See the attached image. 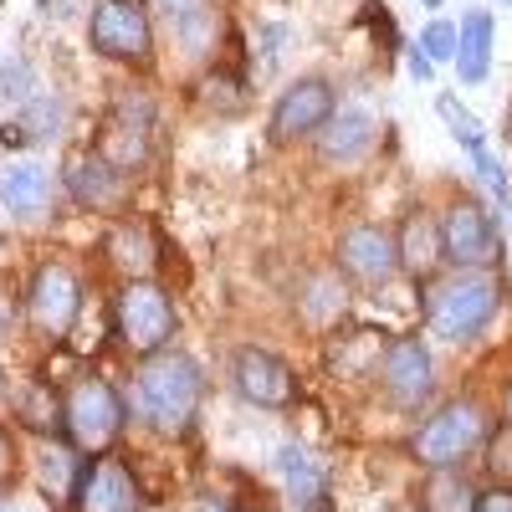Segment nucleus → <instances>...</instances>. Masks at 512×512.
<instances>
[{
    "instance_id": "f257e3e1",
    "label": "nucleus",
    "mask_w": 512,
    "mask_h": 512,
    "mask_svg": "<svg viewBox=\"0 0 512 512\" xmlns=\"http://www.w3.org/2000/svg\"><path fill=\"white\" fill-rule=\"evenodd\" d=\"M200 395H205V379H200L190 354L159 349L139 369V415L164 436L190 431V420L200 415Z\"/></svg>"
},
{
    "instance_id": "f03ea898",
    "label": "nucleus",
    "mask_w": 512,
    "mask_h": 512,
    "mask_svg": "<svg viewBox=\"0 0 512 512\" xmlns=\"http://www.w3.org/2000/svg\"><path fill=\"white\" fill-rule=\"evenodd\" d=\"M497 282L487 272H456L451 282H441L431 292V303H425V328L436 338H451V344H466V338H477L492 313H497Z\"/></svg>"
},
{
    "instance_id": "7ed1b4c3",
    "label": "nucleus",
    "mask_w": 512,
    "mask_h": 512,
    "mask_svg": "<svg viewBox=\"0 0 512 512\" xmlns=\"http://www.w3.org/2000/svg\"><path fill=\"white\" fill-rule=\"evenodd\" d=\"M62 431L77 451H108L123 431V400L108 379L88 374L62 395Z\"/></svg>"
},
{
    "instance_id": "20e7f679",
    "label": "nucleus",
    "mask_w": 512,
    "mask_h": 512,
    "mask_svg": "<svg viewBox=\"0 0 512 512\" xmlns=\"http://www.w3.org/2000/svg\"><path fill=\"white\" fill-rule=\"evenodd\" d=\"M113 323H118L123 344L149 359L175 338V303H169V292L154 287V282H128L113 303Z\"/></svg>"
},
{
    "instance_id": "39448f33",
    "label": "nucleus",
    "mask_w": 512,
    "mask_h": 512,
    "mask_svg": "<svg viewBox=\"0 0 512 512\" xmlns=\"http://www.w3.org/2000/svg\"><path fill=\"white\" fill-rule=\"evenodd\" d=\"M487 436V415L477 400H451L441 405L431 420L420 425V436H415V461L420 466H456L466 451H477Z\"/></svg>"
},
{
    "instance_id": "423d86ee",
    "label": "nucleus",
    "mask_w": 512,
    "mask_h": 512,
    "mask_svg": "<svg viewBox=\"0 0 512 512\" xmlns=\"http://www.w3.org/2000/svg\"><path fill=\"white\" fill-rule=\"evenodd\" d=\"M88 41L98 57H113V62H149L154 52V31L139 0H98L88 21Z\"/></svg>"
},
{
    "instance_id": "0eeeda50",
    "label": "nucleus",
    "mask_w": 512,
    "mask_h": 512,
    "mask_svg": "<svg viewBox=\"0 0 512 512\" xmlns=\"http://www.w3.org/2000/svg\"><path fill=\"white\" fill-rule=\"evenodd\" d=\"M441 251H446V262H456L461 272H482V267L497 262L502 236H497L492 216L477 200H456L446 210V221H441Z\"/></svg>"
},
{
    "instance_id": "6e6552de",
    "label": "nucleus",
    "mask_w": 512,
    "mask_h": 512,
    "mask_svg": "<svg viewBox=\"0 0 512 512\" xmlns=\"http://www.w3.org/2000/svg\"><path fill=\"white\" fill-rule=\"evenodd\" d=\"M26 308H31V323H36L41 338H67L72 323H77V313H82V287H77V277L62 262H47V267L31 277Z\"/></svg>"
},
{
    "instance_id": "1a4fd4ad",
    "label": "nucleus",
    "mask_w": 512,
    "mask_h": 512,
    "mask_svg": "<svg viewBox=\"0 0 512 512\" xmlns=\"http://www.w3.org/2000/svg\"><path fill=\"white\" fill-rule=\"evenodd\" d=\"M333 118V88L323 77H303L277 98L272 108V139L277 144H292V139H308Z\"/></svg>"
},
{
    "instance_id": "9d476101",
    "label": "nucleus",
    "mask_w": 512,
    "mask_h": 512,
    "mask_svg": "<svg viewBox=\"0 0 512 512\" xmlns=\"http://www.w3.org/2000/svg\"><path fill=\"white\" fill-rule=\"evenodd\" d=\"M231 379H236V390H241L251 405H262V410H282V405L297 400L292 369H287L277 354H267V349H241Z\"/></svg>"
},
{
    "instance_id": "9b49d317",
    "label": "nucleus",
    "mask_w": 512,
    "mask_h": 512,
    "mask_svg": "<svg viewBox=\"0 0 512 512\" xmlns=\"http://www.w3.org/2000/svg\"><path fill=\"white\" fill-rule=\"evenodd\" d=\"M77 512H134L139 507V482L123 461L103 456L93 466H82V482H77Z\"/></svg>"
},
{
    "instance_id": "f8f14e48",
    "label": "nucleus",
    "mask_w": 512,
    "mask_h": 512,
    "mask_svg": "<svg viewBox=\"0 0 512 512\" xmlns=\"http://www.w3.org/2000/svg\"><path fill=\"white\" fill-rule=\"evenodd\" d=\"M338 267H344L354 282H390L400 256H395V236L384 226H354L344 241H338Z\"/></svg>"
},
{
    "instance_id": "ddd939ff",
    "label": "nucleus",
    "mask_w": 512,
    "mask_h": 512,
    "mask_svg": "<svg viewBox=\"0 0 512 512\" xmlns=\"http://www.w3.org/2000/svg\"><path fill=\"white\" fill-rule=\"evenodd\" d=\"M384 390H390L400 405H420L431 395V349L420 344V338H395V344H384Z\"/></svg>"
},
{
    "instance_id": "4468645a",
    "label": "nucleus",
    "mask_w": 512,
    "mask_h": 512,
    "mask_svg": "<svg viewBox=\"0 0 512 512\" xmlns=\"http://www.w3.org/2000/svg\"><path fill=\"white\" fill-rule=\"evenodd\" d=\"M374 118L364 113V108H344V113H333L328 123H323V159H333V164H354V159H364L369 149H374Z\"/></svg>"
},
{
    "instance_id": "2eb2a0df",
    "label": "nucleus",
    "mask_w": 512,
    "mask_h": 512,
    "mask_svg": "<svg viewBox=\"0 0 512 512\" xmlns=\"http://www.w3.org/2000/svg\"><path fill=\"white\" fill-rule=\"evenodd\" d=\"M395 256H400V267L425 277L436 262H446V251H441V226L425 216V210H410L400 236H395Z\"/></svg>"
},
{
    "instance_id": "dca6fc26",
    "label": "nucleus",
    "mask_w": 512,
    "mask_h": 512,
    "mask_svg": "<svg viewBox=\"0 0 512 512\" xmlns=\"http://www.w3.org/2000/svg\"><path fill=\"white\" fill-rule=\"evenodd\" d=\"M67 185H72V195H77L82 205L103 210V205H118V195H123V169H113V164H108V159L93 149V154L72 159V169H67Z\"/></svg>"
},
{
    "instance_id": "f3484780",
    "label": "nucleus",
    "mask_w": 512,
    "mask_h": 512,
    "mask_svg": "<svg viewBox=\"0 0 512 512\" xmlns=\"http://www.w3.org/2000/svg\"><path fill=\"white\" fill-rule=\"evenodd\" d=\"M277 472H282L287 497H297V507L323 512V502H328V482H323L318 461H313L303 446H282V451H277Z\"/></svg>"
},
{
    "instance_id": "a211bd4d",
    "label": "nucleus",
    "mask_w": 512,
    "mask_h": 512,
    "mask_svg": "<svg viewBox=\"0 0 512 512\" xmlns=\"http://www.w3.org/2000/svg\"><path fill=\"white\" fill-rule=\"evenodd\" d=\"M492 36H497L492 11H472L461 21V31H456V72H461V82H482L487 77V67H492Z\"/></svg>"
},
{
    "instance_id": "6ab92c4d",
    "label": "nucleus",
    "mask_w": 512,
    "mask_h": 512,
    "mask_svg": "<svg viewBox=\"0 0 512 512\" xmlns=\"http://www.w3.org/2000/svg\"><path fill=\"white\" fill-rule=\"evenodd\" d=\"M0 205L11 210V216H36L41 205H47V169L41 164H16L6 180H0Z\"/></svg>"
},
{
    "instance_id": "aec40b11",
    "label": "nucleus",
    "mask_w": 512,
    "mask_h": 512,
    "mask_svg": "<svg viewBox=\"0 0 512 512\" xmlns=\"http://www.w3.org/2000/svg\"><path fill=\"white\" fill-rule=\"evenodd\" d=\"M144 128H149V118H139V123H123V108H118V113L108 118V134L98 139V154H103L113 169H134V164L144 159V149H149Z\"/></svg>"
},
{
    "instance_id": "412c9836",
    "label": "nucleus",
    "mask_w": 512,
    "mask_h": 512,
    "mask_svg": "<svg viewBox=\"0 0 512 512\" xmlns=\"http://www.w3.org/2000/svg\"><path fill=\"white\" fill-rule=\"evenodd\" d=\"M77 482H82V466H77L72 446H47V451H41V487H47L52 497L72 502Z\"/></svg>"
},
{
    "instance_id": "4be33fe9",
    "label": "nucleus",
    "mask_w": 512,
    "mask_h": 512,
    "mask_svg": "<svg viewBox=\"0 0 512 512\" xmlns=\"http://www.w3.org/2000/svg\"><path fill=\"white\" fill-rule=\"evenodd\" d=\"M472 507H477V492L451 466H436V477L425 482V512H472Z\"/></svg>"
},
{
    "instance_id": "5701e85b",
    "label": "nucleus",
    "mask_w": 512,
    "mask_h": 512,
    "mask_svg": "<svg viewBox=\"0 0 512 512\" xmlns=\"http://www.w3.org/2000/svg\"><path fill=\"white\" fill-rule=\"evenodd\" d=\"M16 415L31 425V431H57L62 425V400L52 384H31V390L16 400Z\"/></svg>"
},
{
    "instance_id": "b1692460",
    "label": "nucleus",
    "mask_w": 512,
    "mask_h": 512,
    "mask_svg": "<svg viewBox=\"0 0 512 512\" xmlns=\"http://www.w3.org/2000/svg\"><path fill=\"white\" fill-rule=\"evenodd\" d=\"M436 113L446 118V128L456 134V144H466L472 154H477V149H487V134H482V123H477L472 113H466V108H461V103H456L451 93H441V98H436Z\"/></svg>"
},
{
    "instance_id": "393cba45",
    "label": "nucleus",
    "mask_w": 512,
    "mask_h": 512,
    "mask_svg": "<svg viewBox=\"0 0 512 512\" xmlns=\"http://www.w3.org/2000/svg\"><path fill=\"white\" fill-rule=\"evenodd\" d=\"M420 52L431 62H456V26L451 21H431L420 31Z\"/></svg>"
},
{
    "instance_id": "a878e982",
    "label": "nucleus",
    "mask_w": 512,
    "mask_h": 512,
    "mask_svg": "<svg viewBox=\"0 0 512 512\" xmlns=\"http://www.w3.org/2000/svg\"><path fill=\"white\" fill-rule=\"evenodd\" d=\"M0 88H6V98H11V103H26V98H31V67H26L16 52H11L6 62H0Z\"/></svg>"
},
{
    "instance_id": "bb28decb",
    "label": "nucleus",
    "mask_w": 512,
    "mask_h": 512,
    "mask_svg": "<svg viewBox=\"0 0 512 512\" xmlns=\"http://www.w3.org/2000/svg\"><path fill=\"white\" fill-rule=\"evenodd\" d=\"M477 169H482V180L492 185V195H497V200L507 205V200H512V185H507V169H502V164H497V159H492L487 149H477Z\"/></svg>"
},
{
    "instance_id": "cd10ccee",
    "label": "nucleus",
    "mask_w": 512,
    "mask_h": 512,
    "mask_svg": "<svg viewBox=\"0 0 512 512\" xmlns=\"http://www.w3.org/2000/svg\"><path fill=\"white\" fill-rule=\"evenodd\" d=\"M472 512H512V487H497V492H482Z\"/></svg>"
},
{
    "instance_id": "c85d7f7f",
    "label": "nucleus",
    "mask_w": 512,
    "mask_h": 512,
    "mask_svg": "<svg viewBox=\"0 0 512 512\" xmlns=\"http://www.w3.org/2000/svg\"><path fill=\"white\" fill-rule=\"evenodd\" d=\"M16 472V446H11V436L6 431H0V482H6Z\"/></svg>"
},
{
    "instance_id": "c756f323",
    "label": "nucleus",
    "mask_w": 512,
    "mask_h": 512,
    "mask_svg": "<svg viewBox=\"0 0 512 512\" xmlns=\"http://www.w3.org/2000/svg\"><path fill=\"white\" fill-rule=\"evenodd\" d=\"M410 72H415L420 82H431V72H436V62H431V57H425V52L415 47V52H410Z\"/></svg>"
},
{
    "instance_id": "7c9ffc66",
    "label": "nucleus",
    "mask_w": 512,
    "mask_h": 512,
    "mask_svg": "<svg viewBox=\"0 0 512 512\" xmlns=\"http://www.w3.org/2000/svg\"><path fill=\"white\" fill-rule=\"evenodd\" d=\"M6 338H11V303L0 297V344H6Z\"/></svg>"
},
{
    "instance_id": "2f4dec72",
    "label": "nucleus",
    "mask_w": 512,
    "mask_h": 512,
    "mask_svg": "<svg viewBox=\"0 0 512 512\" xmlns=\"http://www.w3.org/2000/svg\"><path fill=\"white\" fill-rule=\"evenodd\" d=\"M502 415H507V425H512V384H507V395H502Z\"/></svg>"
},
{
    "instance_id": "473e14b6",
    "label": "nucleus",
    "mask_w": 512,
    "mask_h": 512,
    "mask_svg": "<svg viewBox=\"0 0 512 512\" xmlns=\"http://www.w3.org/2000/svg\"><path fill=\"white\" fill-rule=\"evenodd\" d=\"M205 512H226V507H205Z\"/></svg>"
},
{
    "instance_id": "72a5a7b5",
    "label": "nucleus",
    "mask_w": 512,
    "mask_h": 512,
    "mask_svg": "<svg viewBox=\"0 0 512 512\" xmlns=\"http://www.w3.org/2000/svg\"><path fill=\"white\" fill-rule=\"evenodd\" d=\"M425 6H441V0H425Z\"/></svg>"
},
{
    "instance_id": "f704fd0d",
    "label": "nucleus",
    "mask_w": 512,
    "mask_h": 512,
    "mask_svg": "<svg viewBox=\"0 0 512 512\" xmlns=\"http://www.w3.org/2000/svg\"><path fill=\"white\" fill-rule=\"evenodd\" d=\"M0 512H16V507H0Z\"/></svg>"
}]
</instances>
